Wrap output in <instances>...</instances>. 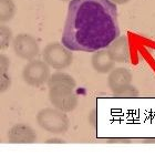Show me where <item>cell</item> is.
<instances>
[{
    "instance_id": "cell-1",
    "label": "cell",
    "mask_w": 155,
    "mask_h": 155,
    "mask_svg": "<svg viewBox=\"0 0 155 155\" xmlns=\"http://www.w3.org/2000/svg\"><path fill=\"white\" fill-rule=\"evenodd\" d=\"M119 37L117 7L113 1H70L61 40L71 51L95 52Z\"/></svg>"
},
{
    "instance_id": "cell-2",
    "label": "cell",
    "mask_w": 155,
    "mask_h": 155,
    "mask_svg": "<svg viewBox=\"0 0 155 155\" xmlns=\"http://www.w3.org/2000/svg\"><path fill=\"white\" fill-rule=\"evenodd\" d=\"M37 123L42 130L52 134H62L68 131L69 119L65 112L58 109H42L37 114Z\"/></svg>"
},
{
    "instance_id": "cell-3",
    "label": "cell",
    "mask_w": 155,
    "mask_h": 155,
    "mask_svg": "<svg viewBox=\"0 0 155 155\" xmlns=\"http://www.w3.org/2000/svg\"><path fill=\"white\" fill-rule=\"evenodd\" d=\"M43 61L47 62L49 67L55 70H63L71 65L73 61V54L70 49H68L63 43L52 42L45 45L42 51Z\"/></svg>"
},
{
    "instance_id": "cell-4",
    "label": "cell",
    "mask_w": 155,
    "mask_h": 155,
    "mask_svg": "<svg viewBox=\"0 0 155 155\" xmlns=\"http://www.w3.org/2000/svg\"><path fill=\"white\" fill-rule=\"evenodd\" d=\"M50 77V67L47 62L41 60H31L22 70L23 80L30 87H42L43 84L48 83Z\"/></svg>"
},
{
    "instance_id": "cell-5",
    "label": "cell",
    "mask_w": 155,
    "mask_h": 155,
    "mask_svg": "<svg viewBox=\"0 0 155 155\" xmlns=\"http://www.w3.org/2000/svg\"><path fill=\"white\" fill-rule=\"evenodd\" d=\"M49 89V99L55 109L68 113L77 107L78 97L73 92V87L67 85H55Z\"/></svg>"
},
{
    "instance_id": "cell-6",
    "label": "cell",
    "mask_w": 155,
    "mask_h": 155,
    "mask_svg": "<svg viewBox=\"0 0 155 155\" xmlns=\"http://www.w3.org/2000/svg\"><path fill=\"white\" fill-rule=\"evenodd\" d=\"M12 48L17 57L27 61L35 60L40 52L37 40L27 33H20L13 38Z\"/></svg>"
},
{
    "instance_id": "cell-7",
    "label": "cell",
    "mask_w": 155,
    "mask_h": 155,
    "mask_svg": "<svg viewBox=\"0 0 155 155\" xmlns=\"http://www.w3.org/2000/svg\"><path fill=\"white\" fill-rule=\"evenodd\" d=\"M8 142L12 144H31L37 141L36 131L28 124L18 123L7 133Z\"/></svg>"
},
{
    "instance_id": "cell-8",
    "label": "cell",
    "mask_w": 155,
    "mask_h": 155,
    "mask_svg": "<svg viewBox=\"0 0 155 155\" xmlns=\"http://www.w3.org/2000/svg\"><path fill=\"white\" fill-rule=\"evenodd\" d=\"M131 82H132V73L126 68L113 69L107 77V85L113 94L119 93L120 91L129 87Z\"/></svg>"
},
{
    "instance_id": "cell-9",
    "label": "cell",
    "mask_w": 155,
    "mask_h": 155,
    "mask_svg": "<svg viewBox=\"0 0 155 155\" xmlns=\"http://www.w3.org/2000/svg\"><path fill=\"white\" fill-rule=\"evenodd\" d=\"M107 51L115 62H119V63L127 62L130 59V47L127 37L120 36L119 38H116L107 47Z\"/></svg>"
},
{
    "instance_id": "cell-10",
    "label": "cell",
    "mask_w": 155,
    "mask_h": 155,
    "mask_svg": "<svg viewBox=\"0 0 155 155\" xmlns=\"http://www.w3.org/2000/svg\"><path fill=\"white\" fill-rule=\"evenodd\" d=\"M91 63L97 73L104 74V73H109L113 70L115 61L112 59L107 49H101V50L94 52V54L92 55Z\"/></svg>"
},
{
    "instance_id": "cell-11",
    "label": "cell",
    "mask_w": 155,
    "mask_h": 155,
    "mask_svg": "<svg viewBox=\"0 0 155 155\" xmlns=\"http://www.w3.org/2000/svg\"><path fill=\"white\" fill-rule=\"evenodd\" d=\"M55 85H67L70 87H75V80L71 75L63 72H57L54 74H51L48 81V87H52Z\"/></svg>"
},
{
    "instance_id": "cell-12",
    "label": "cell",
    "mask_w": 155,
    "mask_h": 155,
    "mask_svg": "<svg viewBox=\"0 0 155 155\" xmlns=\"http://www.w3.org/2000/svg\"><path fill=\"white\" fill-rule=\"evenodd\" d=\"M16 15V6L13 0H0V21L8 22Z\"/></svg>"
},
{
    "instance_id": "cell-13",
    "label": "cell",
    "mask_w": 155,
    "mask_h": 155,
    "mask_svg": "<svg viewBox=\"0 0 155 155\" xmlns=\"http://www.w3.org/2000/svg\"><path fill=\"white\" fill-rule=\"evenodd\" d=\"M12 39V31L9 27L2 26L0 27V48L1 50H6L11 43Z\"/></svg>"
},
{
    "instance_id": "cell-14",
    "label": "cell",
    "mask_w": 155,
    "mask_h": 155,
    "mask_svg": "<svg viewBox=\"0 0 155 155\" xmlns=\"http://www.w3.org/2000/svg\"><path fill=\"white\" fill-rule=\"evenodd\" d=\"M113 95L115 97H123V99H125V97H139V91H137V89L133 87L132 84H130L129 87H126L125 89L120 91L119 93L113 94Z\"/></svg>"
},
{
    "instance_id": "cell-15",
    "label": "cell",
    "mask_w": 155,
    "mask_h": 155,
    "mask_svg": "<svg viewBox=\"0 0 155 155\" xmlns=\"http://www.w3.org/2000/svg\"><path fill=\"white\" fill-rule=\"evenodd\" d=\"M10 84H11V80H10L9 75L7 73H2L0 77V91L5 92L10 87Z\"/></svg>"
},
{
    "instance_id": "cell-16",
    "label": "cell",
    "mask_w": 155,
    "mask_h": 155,
    "mask_svg": "<svg viewBox=\"0 0 155 155\" xmlns=\"http://www.w3.org/2000/svg\"><path fill=\"white\" fill-rule=\"evenodd\" d=\"M9 65H10L9 58L5 54L0 55V73L1 74L2 73H7L8 69H9Z\"/></svg>"
},
{
    "instance_id": "cell-17",
    "label": "cell",
    "mask_w": 155,
    "mask_h": 155,
    "mask_svg": "<svg viewBox=\"0 0 155 155\" xmlns=\"http://www.w3.org/2000/svg\"><path fill=\"white\" fill-rule=\"evenodd\" d=\"M64 142H65L64 140L58 139V137H52V139L45 140V143H48V144H51V143H59V144H62V143H64Z\"/></svg>"
},
{
    "instance_id": "cell-18",
    "label": "cell",
    "mask_w": 155,
    "mask_h": 155,
    "mask_svg": "<svg viewBox=\"0 0 155 155\" xmlns=\"http://www.w3.org/2000/svg\"><path fill=\"white\" fill-rule=\"evenodd\" d=\"M111 1H113L115 5H124V3H127L129 1H131V0H111Z\"/></svg>"
},
{
    "instance_id": "cell-19",
    "label": "cell",
    "mask_w": 155,
    "mask_h": 155,
    "mask_svg": "<svg viewBox=\"0 0 155 155\" xmlns=\"http://www.w3.org/2000/svg\"><path fill=\"white\" fill-rule=\"evenodd\" d=\"M95 115H97V112L93 111L92 114L90 115V117H92V121H93V125H95V123H97V119H95Z\"/></svg>"
},
{
    "instance_id": "cell-20",
    "label": "cell",
    "mask_w": 155,
    "mask_h": 155,
    "mask_svg": "<svg viewBox=\"0 0 155 155\" xmlns=\"http://www.w3.org/2000/svg\"><path fill=\"white\" fill-rule=\"evenodd\" d=\"M61 1H72V0H61Z\"/></svg>"
}]
</instances>
